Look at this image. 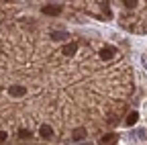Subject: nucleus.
I'll return each mask as SVG.
<instances>
[{
    "instance_id": "obj_11",
    "label": "nucleus",
    "mask_w": 147,
    "mask_h": 145,
    "mask_svg": "<svg viewBox=\"0 0 147 145\" xmlns=\"http://www.w3.org/2000/svg\"><path fill=\"white\" fill-rule=\"evenodd\" d=\"M18 135H21L23 139H29V137H31V133H29V129H21V131H18Z\"/></svg>"
},
{
    "instance_id": "obj_1",
    "label": "nucleus",
    "mask_w": 147,
    "mask_h": 145,
    "mask_svg": "<svg viewBox=\"0 0 147 145\" xmlns=\"http://www.w3.org/2000/svg\"><path fill=\"white\" fill-rule=\"evenodd\" d=\"M119 141V135H115V133H108V135H104L102 139H100V143L98 145H115Z\"/></svg>"
},
{
    "instance_id": "obj_10",
    "label": "nucleus",
    "mask_w": 147,
    "mask_h": 145,
    "mask_svg": "<svg viewBox=\"0 0 147 145\" xmlns=\"http://www.w3.org/2000/svg\"><path fill=\"white\" fill-rule=\"evenodd\" d=\"M123 4H125L127 8H135V6H137L139 2H137V0H125V2H123Z\"/></svg>"
},
{
    "instance_id": "obj_6",
    "label": "nucleus",
    "mask_w": 147,
    "mask_h": 145,
    "mask_svg": "<svg viewBox=\"0 0 147 145\" xmlns=\"http://www.w3.org/2000/svg\"><path fill=\"white\" fill-rule=\"evenodd\" d=\"M8 94L10 96H25V86H10Z\"/></svg>"
},
{
    "instance_id": "obj_7",
    "label": "nucleus",
    "mask_w": 147,
    "mask_h": 145,
    "mask_svg": "<svg viewBox=\"0 0 147 145\" xmlns=\"http://www.w3.org/2000/svg\"><path fill=\"white\" fill-rule=\"evenodd\" d=\"M76 51H78V45H76V43H67V45L63 47V53H65V55H74Z\"/></svg>"
},
{
    "instance_id": "obj_2",
    "label": "nucleus",
    "mask_w": 147,
    "mask_h": 145,
    "mask_svg": "<svg viewBox=\"0 0 147 145\" xmlns=\"http://www.w3.org/2000/svg\"><path fill=\"white\" fill-rule=\"evenodd\" d=\"M59 12H61V6H57V4H47V6H43V14L55 16V14H59Z\"/></svg>"
},
{
    "instance_id": "obj_9",
    "label": "nucleus",
    "mask_w": 147,
    "mask_h": 145,
    "mask_svg": "<svg viewBox=\"0 0 147 145\" xmlns=\"http://www.w3.org/2000/svg\"><path fill=\"white\" fill-rule=\"evenodd\" d=\"M137 119H139V115H137V113H131V115L127 117V125H135Z\"/></svg>"
},
{
    "instance_id": "obj_14",
    "label": "nucleus",
    "mask_w": 147,
    "mask_h": 145,
    "mask_svg": "<svg viewBox=\"0 0 147 145\" xmlns=\"http://www.w3.org/2000/svg\"><path fill=\"white\" fill-rule=\"evenodd\" d=\"M78 145H90V143H78Z\"/></svg>"
},
{
    "instance_id": "obj_4",
    "label": "nucleus",
    "mask_w": 147,
    "mask_h": 145,
    "mask_svg": "<svg viewBox=\"0 0 147 145\" xmlns=\"http://www.w3.org/2000/svg\"><path fill=\"white\" fill-rule=\"evenodd\" d=\"M115 53H117L115 47H104V49L100 51V57H102V59H113V57H115Z\"/></svg>"
},
{
    "instance_id": "obj_13",
    "label": "nucleus",
    "mask_w": 147,
    "mask_h": 145,
    "mask_svg": "<svg viewBox=\"0 0 147 145\" xmlns=\"http://www.w3.org/2000/svg\"><path fill=\"white\" fill-rule=\"evenodd\" d=\"M102 10H104V12L110 16V8H108V4H102Z\"/></svg>"
},
{
    "instance_id": "obj_5",
    "label": "nucleus",
    "mask_w": 147,
    "mask_h": 145,
    "mask_svg": "<svg viewBox=\"0 0 147 145\" xmlns=\"http://www.w3.org/2000/svg\"><path fill=\"white\" fill-rule=\"evenodd\" d=\"M84 137H86V129H82V127H78V129H74V133H71V139L76 141V143H78V141H82Z\"/></svg>"
},
{
    "instance_id": "obj_3",
    "label": "nucleus",
    "mask_w": 147,
    "mask_h": 145,
    "mask_svg": "<svg viewBox=\"0 0 147 145\" xmlns=\"http://www.w3.org/2000/svg\"><path fill=\"white\" fill-rule=\"evenodd\" d=\"M39 135H41L43 139H51V137H53V129H51L49 125H41V127H39Z\"/></svg>"
},
{
    "instance_id": "obj_12",
    "label": "nucleus",
    "mask_w": 147,
    "mask_h": 145,
    "mask_svg": "<svg viewBox=\"0 0 147 145\" xmlns=\"http://www.w3.org/2000/svg\"><path fill=\"white\" fill-rule=\"evenodd\" d=\"M6 141V133L4 131H0V143H4Z\"/></svg>"
},
{
    "instance_id": "obj_8",
    "label": "nucleus",
    "mask_w": 147,
    "mask_h": 145,
    "mask_svg": "<svg viewBox=\"0 0 147 145\" xmlns=\"http://www.w3.org/2000/svg\"><path fill=\"white\" fill-rule=\"evenodd\" d=\"M51 37L55 39V41H63V39H67L69 35L65 33V31H55V33H51Z\"/></svg>"
}]
</instances>
